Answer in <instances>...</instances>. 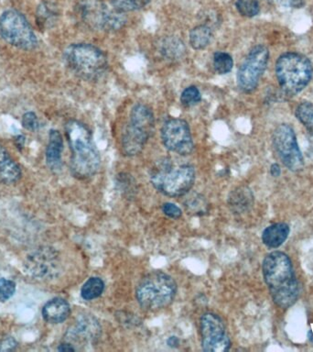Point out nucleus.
I'll use <instances>...</instances> for the list:
<instances>
[{
  "instance_id": "4be33fe9",
  "label": "nucleus",
  "mask_w": 313,
  "mask_h": 352,
  "mask_svg": "<svg viewBox=\"0 0 313 352\" xmlns=\"http://www.w3.org/2000/svg\"><path fill=\"white\" fill-rule=\"evenodd\" d=\"M213 38V30L207 25H199L189 32V41L192 48L203 50L210 44Z\"/></svg>"
},
{
  "instance_id": "412c9836",
  "label": "nucleus",
  "mask_w": 313,
  "mask_h": 352,
  "mask_svg": "<svg viewBox=\"0 0 313 352\" xmlns=\"http://www.w3.org/2000/svg\"><path fill=\"white\" fill-rule=\"evenodd\" d=\"M55 257L56 255L51 252L45 253V254L43 253V255H35L27 265L30 266L32 274L38 275V276H45L47 274H54L56 270L57 264L55 263Z\"/></svg>"
},
{
  "instance_id": "a211bd4d",
  "label": "nucleus",
  "mask_w": 313,
  "mask_h": 352,
  "mask_svg": "<svg viewBox=\"0 0 313 352\" xmlns=\"http://www.w3.org/2000/svg\"><path fill=\"white\" fill-rule=\"evenodd\" d=\"M21 177V170L11 158L7 150L0 145V182L10 184L16 183Z\"/></svg>"
},
{
  "instance_id": "39448f33",
  "label": "nucleus",
  "mask_w": 313,
  "mask_h": 352,
  "mask_svg": "<svg viewBox=\"0 0 313 352\" xmlns=\"http://www.w3.org/2000/svg\"><path fill=\"white\" fill-rule=\"evenodd\" d=\"M313 66L309 58L298 52H286L276 63V77L279 87L287 95L301 92L310 84Z\"/></svg>"
},
{
  "instance_id": "2f4dec72",
  "label": "nucleus",
  "mask_w": 313,
  "mask_h": 352,
  "mask_svg": "<svg viewBox=\"0 0 313 352\" xmlns=\"http://www.w3.org/2000/svg\"><path fill=\"white\" fill-rule=\"evenodd\" d=\"M16 343L15 340H13L11 337H3L0 338V351H12L15 349Z\"/></svg>"
},
{
  "instance_id": "393cba45",
  "label": "nucleus",
  "mask_w": 313,
  "mask_h": 352,
  "mask_svg": "<svg viewBox=\"0 0 313 352\" xmlns=\"http://www.w3.org/2000/svg\"><path fill=\"white\" fill-rule=\"evenodd\" d=\"M213 65L216 73L225 74L232 71L233 60L227 52H217L213 54Z\"/></svg>"
},
{
  "instance_id": "bb28decb",
  "label": "nucleus",
  "mask_w": 313,
  "mask_h": 352,
  "mask_svg": "<svg viewBox=\"0 0 313 352\" xmlns=\"http://www.w3.org/2000/svg\"><path fill=\"white\" fill-rule=\"evenodd\" d=\"M150 0H112L113 7L121 12L141 10Z\"/></svg>"
},
{
  "instance_id": "20e7f679",
  "label": "nucleus",
  "mask_w": 313,
  "mask_h": 352,
  "mask_svg": "<svg viewBox=\"0 0 313 352\" xmlns=\"http://www.w3.org/2000/svg\"><path fill=\"white\" fill-rule=\"evenodd\" d=\"M195 177L192 165L174 166L165 160L158 162L150 173V182L154 188L169 197H180L188 194L194 186Z\"/></svg>"
},
{
  "instance_id": "9b49d317",
  "label": "nucleus",
  "mask_w": 313,
  "mask_h": 352,
  "mask_svg": "<svg viewBox=\"0 0 313 352\" xmlns=\"http://www.w3.org/2000/svg\"><path fill=\"white\" fill-rule=\"evenodd\" d=\"M200 344L203 351L224 352L231 348V340L221 316L213 312L200 319Z\"/></svg>"
},
{
  "instance_id": "6e6552de",
  "label": "nucleus",
  "mask_w": 313,
  "mask_h": 352,
  "mask_svg": "<svg viewBox=\"0 0 313 352\" xmlns=\"http://www.w3.org/2000/svg\"><path fill=\"white\" fill-rule=\"evenodd\" d=\"M0 37L16 48L30 51L38 45L32 27L18 10H5L0 15Z\"/></svg>"
},
{
  "instance_id": "7ed1b4c3",
  "label": "nucleus",
  "mask_w": 313,
  "mask_h": 352,
  "mask_svg": "<svg viewBox=\"0 0 313 352\" xmlns=\"http://www.w3.org/2000/svg\"><path fill=\"white\" fill-rule=\"evenodd\" d=\"M177 292V283L170 275L156 271L140 280L136 288V299L143 309L158 311L169 307Z\"/></svg>"
},
{
  "instance_id": "aec40b11",
  "label": "nucleus",
  "mask_w": 313,
  "mask_h": 352,
  "mask_svg": "<svg viewBox=\"0 0 313 352\" xmlns=\"http://www.w3.org/2000/svg\"><path fill=\"white\" fill-rule=\"evenodd\" d=\"M159 51L165 59L177 60L184 56L186 48L181 38L166 37L159 43Z\"/></svg>"
},
{
  "instance_id": "4468645a",
  "label": "nucleus",
  "mask_w": 313,
  "mask_h": 352,
  "mask_svg": "<svg viewBox=\"0 0 313 352\" xmlns=\"http://www.w3.org/2000/svg\"><path fill=\"white\" fill-rule=\"evenodd\" d=\"M69 334L71 340L77 342L95 344L101 337V324L95 316L84 315L79 318Z\"/></svg>"
},
{
  "instance_id": "6ab92c4d",
  "label": "nucleus",
  "mask_w": 313,
  "mask_h": 352,
  "mask_svg": "<svg viewBox=\"0 0 313 352\" xmlns=\"http://www.w3.org/2000/svg\"><path fill=\"white\" fill-rule=\"evenodd\" d=\"M290 227L286 223H275L268 226L262 233V241L266 247L277 249L287 241Z\"/></svg>"
},
{
  "instance_id": "1a4fd4ad",
  "label": "nucleus",
  "mask_w": 313,
  "mask_h": 352,
  "mask_svg": "<svg viewBox=\"0 0 313 352\" xmlns=\"http://www.w3.org/2000/svg\"><path fill=\"white\" fill-rule=\"evenodd\" d=\"M79 10L82 21L92 29L117 30L126 23L123 12L103 0H82Z\"/></svg>"
},
{
  "instance_id": "dca6fc26",
  "label": "nucleus",
  "mask_w": 313,
  "mask_h": 352,
  "mask_svg": "<svg viewBox=\"0 0 313 352\" xmlns=\"http://www.w3.org/2000/svg\"><path fill=\"white\" fill-rule=\"evenodd\" d=\"M70 314V305L65 299L60 297L49 300L43 308V318L51 324L62 323L69 318Z\"/></svg>"
},
{
  "instance_id": "b1692460",
  "label": "nucleus",
  "mask_w": 313,
  "mask_h": 352,
  "mask_svg": "<svg viewBox=\"0 0 313 352\" xmlns=\"http://www.w3.org/2000/svg\"><path fill=\"white\" fill-rule=\"evenodd\" d=\"M295 115L299 122L313 135V103L303 102L297 107Z\"/></svg>"
},
{
  "instance_id": "cd10ccee",
  "label": "nucleus",
  "mask_w": 313,
  "mask_h": 352,
  "mask_svg": "<svg viewBox=\"0 0 313 352\" xmlns=\"http://www.w3.org/2000/svg\"><path fill=\"white\" fill-rule=\"evenodd\" d=\"M202 100V96L196 87H189L183 90L181 96V102L184 107H194Z\"/></svg>"
},
{
  "instance_id": "c9c22d12",
  "label": "nucleus",
  "mask_w": 313,
  "mask_h": 352,
  "mask_svg": "<svg viewBox=\"0 0 313 352\" xmlns=\"http://www.w3.org/2000/svg\"><path fill=\"white\" fill-rule=\"evenodd\" d=\"M178 343H180V340L175 336H172V337H170L169 340H167V346H172V348H175V346H178Z\"/></svg>"
},
{
  "instance_id": "f257e3e1",
  "label": "nucleus",
  "mask_w": 313,
  "mask_h": 352,
  "mask_svg": "<svg viewBox=\"0 0 313 352\" xmlns=\"http://www.w3.org/2000/svg\"><path fill=\"white\" fill-rule=\"evenodd\" d=\"M262 272L275 304L282 308L295 304L299 293V283L287 254L281 252L269 253L264 258Z\"/></svg>"
},
{
  "instance_id": "473e14b6",
  "label": "nucleus",
  "mask_w": 313,
  "mask_h": 352,
  "mask_svg": "<svg viewBox=\"0 0 313 352\" xmlns=\"http://www.w3.org/2000/svg\"><path fill=\"white\" fill-rule=\"evenodd\" d=\"M288 6L293 8H303L305 4V0H287Z\"/></svg>"
},
{
  "instance_id": "f03ea898",
  "label": "nucleus",
  "mask_w": 313,
  "mask_h": 352,
  "mask_svg": "<svg viewBox=\"0 0 313 352\" xmlns=\"http://www.w3.org/2000/svg\"><path fill=\"white\" fill-rule=\"evenodd\" d=\"M65 131L71 151V173L82 180L92 177L100 168L101 158L90 129L80 121L70 120Z\"/></svg>"
},
{
  "instance_id": "ddd939ff",
  "label": "nucleus",
  "mask_w": 313,
  "mask_h": 352,
  "mask_svg": "<svg viewBox=\"0 0 313 352\" xmlns=\"http://www.w3.org/2000/svg\"><path fill=\"white\" fill-rule=\"evenodd\" d=\"M161 140L165 148L178 155H189L194 151V140L188 123L181 118H170L161 129Z\"/></svg>"
},
{
  "instance_id": "c85d7f7f",
  "label": "nucleus",
  "mask_w": 313,
  "mask_h": 352,
  "mask_svg": "<svg viewBox=\"0 0 313 352\" xmlns=\"http://www.w3.org/2000/svg\"><path fill=\"white\" fill-rule=\"evenodd\" d=\"M16 285L13 280L1 278L0 279V302H5L14 296Z\"/></svg>"
},
{
  "instance_id": "f8f14e48",
  "label": "nucleus",
  "mask_w": 313,
  "mask_h": 352,
  "mask_svg": "<svg viewBox=\"0 0 313 352\" xmlns=\"http://www.w3.org/2000/svg\"><path fill=\"white\" fill-rule=\"evenodd\" d=\"M269 59L268 49L264 45L253 47L237 72V84L242 91L251 93L257 87L265 73Z\"/></svg>"
},
{
  "instance_id": "a878e982",
  "label": "nucleus",
  "mask_w": 313,
  "mask_h": 352,
  "mask_svg": "<svg viewBox=\"0 0 313 352\" xmlns=\"http://www.w3.org/2000/svg\"><path fill=\"white\" fill-rule=\"evenodd\" d=\"M236 10L242 16L253 18L260 12V5L257 0H237Z\"/></svg>"
},
{
  "instance_id": "c756f323",
  "label": "nucleus",
  "mask_w": 313,
  "mask_h": 352,
  "mask_svg": "<svg viewBox=\"0 0 313 352\" xmlns=\"http://www.w3.org/2000/svg\"><path fill=\"white\" fill-rule=\"evenodd\" d=\"M22 126L27 131H34L38 129V120L34 112L25 113L22 117Z\"/></svg>"
},
{
  "instance_id": "7c9ffc66",
  "label": "nucleus",
  "mask_w": 313,
  "mask_h": 352,
  "mask_svg": "<svg viewBox=\"0 0 313 352\" xmlns=\"http://www.w3.org/2000/svg\"><path fill=\"white\" fill-rule=\"evenodd\" d=\"M161 209L165 216L170 217V219H178L183 216V210L173 203H164Z\"/></svg>"
},
{
  "instance_id": "f704fd0d",
  "label": "nucleus",
  "mask_w": 313,
  "mask_h": 352,
  "mask_svg": "<svg viewBox=\"0 0 313 352\" xmlns=\"http://www.w3.org/2000/svg\"><path fill=\"white\" fill-rule=\"evenodd\" d=\"M58 351H76V349L74 348L73 345L70 343H62L60 344L59 348H58Z\"/></svg>"
},
{
  "instance_id": "5701e85b",
  "label": "nucleus",
  "mask_w": 313,
  "mask_h": 352,
  "mask_svg": "<svg viewBox=\"0 0 313 352\" xmlns=\"http://www.w3.org/2000/svg\"><path fill=\"white\" fill-rule=\"evenodd\" d=\"M104 288H106V285L101 278L91 277L82 286V298L85 301H92L93 299L98 298L104 293Z\"/></svg>"
},
{
  "instance_id": "0eeeda50",
  "label": "nucleus",
  "mask_w": 313,
  "mask_h": 352,
  "mask_svg": "<svg viewBox=\"0 0 313 352\" xmlns=\"http://www.w3.org/2000/svg\"><path fill=\"white\" fill-rule=\"evenodd\" d=\"M155 118L152 110L143 104H137L130 113V120L122 136V148L128 156L139 154L147 144L153 131Z\"/></svg>"
},
{
  "instance_id": "9d476101",
  "label": "nucleus",
  "mask_w": 313,
  "mask_h": 352,
  "mask_svg": "<svg viewBox=\"0 0 313 352\" xmlns=\"http://www.w3.org/2000/svg\"><path fill=\"white\" fill-rule=\"evenodd\" d=\"M272 142L280 161L288 170L297 172L303 168L304 159L295 132L288 124H280L275 129Z\"/></svg>"
},
{
  "instance_id": "f3484780",
  "label": "nucleus",
  "mask_w": 313,
  "mask_h": 352,
  "mask_svg": "<svg viewBox=\"0 0 313 352\" xmlns=\"http://www.w3.org/2000/svg\"><path fill=\"white\" fill-rule=\"evenodd\" d=\"M254 204V195L247 186L236 187L228 197V206L235 214H243L248 211Z\"/></svg>"
},
{
  "instance_id": "72a5a7b5",
  "label": "nucleus",
  "mask_w": 313,
  "mask_h": 352,
  "mask_svg": "<svg viewBox=\"0 0 313 352\" xmlns=\"http://www.w3.org/2000/svg\"><path fill=\"white\" fill-rule=\"evenodd\" d=\"M270 173L273 177H279V176L281 175V169H280L279 164H272L270 167Z\"/></svg>"
},
{
  "instance_id": "423d86ee",
  "label": "nucleus",
  "mask_w": 313,
  "mask_h": 352,
  "mask_svg": "<svg viewBox=\"0 0 313 352\" xmlns=\"http://www.w3.org/2000/svg\"><path fill=\"white\" fill-rule=\"evenodd\" d=\"M66 65L77 76L85 80H97L107 70L106 55L89 43H74L65 51Z\"/></svg>"
},
{
  "instance_id": "2eb2a0df",
  "label": "nucleus",
  "mask_w": 313,
  "mask_h": 352,
  "mask_svg": "<svg viewBox=\"0 0 313 352\" xmlns=\"http://www.w3.org/2000/svg\"><path fill=\"white\" fill-rule=\"evenodd\" d=\"M63 139L62 134L56 129H51L49 133V142L46 148V162L49 169L57 172L62 168V153Z\"/></svg>"
}]
</instances>
